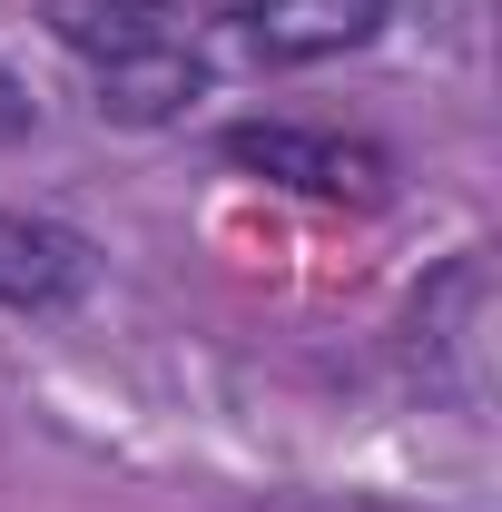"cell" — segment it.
<instances>
[{
	"mask_svg": "<svg viewBox=\"0 0 502 512\" xmlns=\"http://www.w3.org/2000/svg\"><path fill=\"white\" fill-rule=\"evenodd\" d=\"M384 30V0H247L256 60H335Z\"/></svg>",
	"mask_w": 502,
	"mask_h": 512,
	"instance_id": "cell-1",
	"label": "cell"
},
{
	"mask_svg": "<svg viewBox=\"0 0 502 512\" xmlns=\"http://www.w3.org/2000/svg\"><path fill=\"white\" fill-rule=\"evenodd\" d=\"M89 286V247L40 217H0V306H60Z\"/></svg>",
	"mask_w": 502,
	"mask_h": 512,
	"instance_id": "cell-2",
	"label": "cell"
},
{
	"mask_svg": "<svg viewBox=\"0 0 502 512\" xmlns=\"http://www.w3.org/2000/svg\"><path fill=\"white\" fill-rule=\"evenodd\" d=\"M227 158H237V168H266V178H286V188H315V197L365 188V158L335 148V138H306V128H237Z\"/></svg>",
	"mask_w": 502,
	"mask_h": 512,
	"instance_id": "cell-3",
	"label": "cell"
},
{
	"mask_svg": "<svg viewBox=\"0 0 502 512\" xmlns=\"http://www.w3.org/2000/svg\"><path fill=\"white\" fill-rule=\"evenodd\" d=\"M178 99H197V60L178 40H148V50H128V60H99V109L109 119H168Z\"/></svg>",
	"mask_w": 502,
	"mask_h": 512,
	"instance_id": "cell-4",
	"label": "cell"
},
{
	"mask_svg": "<svg viewBox=\"0 0 502 512\" xmlns=\"http://www.w3.org/2000/svg\"><path fill=\"white\" fill-rule=\"evenodd\" d=\"M50 30L89 60H128V50L168 40V10L158 0H50Z\"/></svg>",
	"mask_w": 502,
	"mask_h": 512,
	"instance_id": "cell-5",
	"label": "cell"
},
{
	"mask_svg": "<svg viewBox=\"0 0 502 512\" xmlns=\"http://www.w3.org/2000/svg\"><path fill=\"white\" fill-rule=\"evenodd\" d=\"M10 138H30V89L0 69V148H10Z\"/></svg>",
	"mask_w": 502,
	"mask_h": 512,
	"instance_id": "cell-6",
	"label": "cell"
}]
</instances>
